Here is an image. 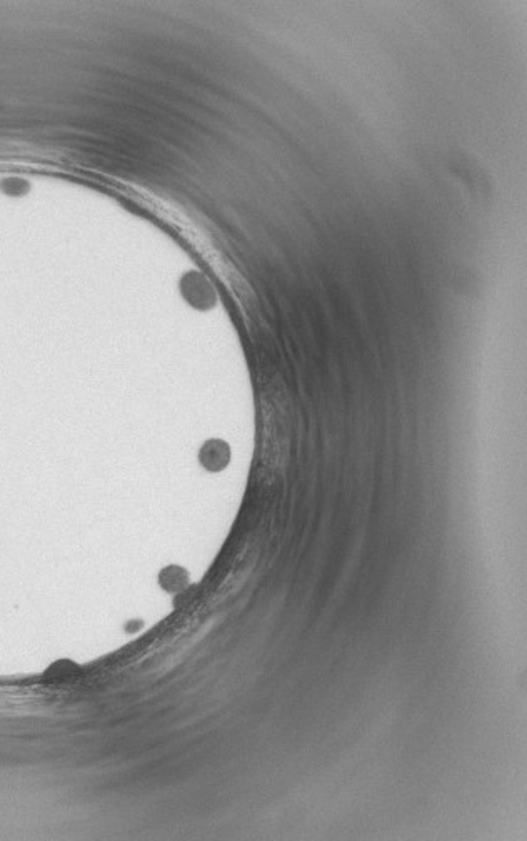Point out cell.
Returning a JSON list of instances; mask_svg holds the SVG:
<instances>
[{"label": "cell", "mask_w": 527, "mask_h": 841, "mask_svg": "<svg viewBox=\"0 0 527 841\" xmlns=\"http://www.w3.org/2000/svg\"><path fill=\"white\" fill-rule=\"evenodd\" d=\"M202 463L211 469H219L227 463V449L222 443L211 441L202 451Z\"/></svg>", "instance_id": "cell-1"}]
</instances>
